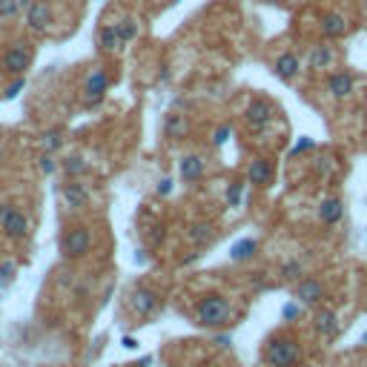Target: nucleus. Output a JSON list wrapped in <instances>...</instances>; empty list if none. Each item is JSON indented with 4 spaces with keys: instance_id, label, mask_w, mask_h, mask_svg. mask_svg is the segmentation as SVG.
<instances>
[{
    "instance_id": "43",
    "label": "nucleus",
    "mask_w": 367,
    "mask_h": 367,
    "mask_svg": "<svg viewBox=\"0 0 367 367\" xmlns=\"http://www.w3.org/2000/svg\"><path fill=\"white\" fill-rule=\"evenodd\" d=\"M362 342H364V344H367V333H364V336H362Z\"/></svg>"
},
{
    "instance_id": "15",
    "label": "nucleus",
    "mask_w": 367,
    "mask_h": 367,
    "mask_svg": "<svg viewBox=\"0 0 367 367\" xmlns=\"http://www.w3.org/2000/svg\"><path fill=\"white\" fill-rule=\"evenodd\" d=\"M353 89H356V81H353V75H350V72H333V75L327 78V92H330L336 101L350 98V95H353Z\"/></svg>"
},
{
    "instance_id": "11",
    "label": "nucleus",
    "mask_w": 367,
    "mask_h": 367,
    "mask_svg": "<svg viewBox=\"0 0 367 367\" xmlns=\"http://www.w3.org/2000/svg\"><path fill=\"white\" fill-rule=\"evenodd\" d=\"M130 307L141 316V318H147L152 313H158V307H161V298H158L155 290H147V287H138V290L130 293Z\"/></svg>"
},
{
    "instance_id": "17",
    "label": "nucleus",
    "mask_w": 367,
    "mask_h": 367,
    "mask_svg": "<svg viewBox=\"0 0 367 367\" xmlns=\"http://www.w3.org/2000/svg\"><path fill=\"white\" fill-rule=\"evenodd\" d=\"M178 175H181V181L184 184H196L201 175H204V161H201V155H181V161H178Z\"/></svg>"
},
{
    "instance_id": "34",
    "label": "nucleus",
    "mask_w": 367,
    "mask_h": 367,
    "mask_svg": "<svg viewBox=\"0 0 367 367\" xmlns=\"http://www.w3.org/2000/svg\"><path fill=\"white\" fill-rule=\"evenodd\" d=\"M23 86H26V81H23V75H21L18 81L6 86V98H14V95H21V89H23Z\"/></svg>"
},
{
    "instance_id": "28",
    "label": "nucleus",
    "mask_w": 367,
    "mask_h": 367,
    "mask_svg": "<svg viewBox=\"0 0 367 367\" xmlns=\"http://www.w3.org/2000/svg\"><path fill=\"white\" fill-rule=\"evenodd\" d=\"M241 198H244V184L241 181H233L230 189H227V204L230 206H241Z\"/></svg>"
},
{
    "instance_id": "31",
    "label": "nucleus",
    "mask_w": 367,
    "mask_h": 367,
    "mask_svg": "<svg viewBox=\"0 0 367 367\" xmlns=\"http://www.w3.org/2000/svg\"><path fill=\"white\" fill-rule=\"evenodd\" d=\"M284 318H287V322H296V318L301 316V301L298 298H293V301H287V305H284Z\"/></svg>"
},
{
    "instance_id": "37",
    "label": "nucleus",
    "mask_w": 367,
    "mask_h": 367,
    "mask_svg": "<svg viewBox=\"0 0 367 367\" xmlns=\"http://www.w3.org/2000/svg\"><path fill=\"white\" fill-rule=\"evenodd\" d=\"M322 161H324V164H318V172H324V175H327L333 167H336V164H333V158H322Z\"/></svg>"
},
{
    "instance_id": "12",
    "label": "nucleus",
    "mask_w": 367,
    "mask_h": 367,
    "mask_svg": "<svg viewBox=\"0 0 367 367\" xmlns=\"http://www.w3.org/2000/svg\"><path fill=\"white\" fill-rule=\"evenodd\" d=\"M333 63H336V49H333L330 43H316L307 55L310 72H327V69H333Z\"/></svg>"
},
{
    "instance_id": "32",
    "label": "nucleus",
    "mask_w": 367,
    "mask_h": 367,
    "mask_svg": "<svg viewBox=\"0 0 367 367\" xmlns=\"http://www.w3.org/2000/svg\"><path fill=\"white\" fill-rule=\"evenodd\" d=\"M316 147V141L313 138H301L298 143H296V147L290 150V155H301V152H307V150H313Z\"/></svg>"
},
{
    "instance_id": "23",
    "label": "nucleus",
    "mask_w": 367,
    "mask_h": 367,
    "mask_svg": "<svg viewBox=\"0 0 367 367\" xmlns=\"http://www.w3.org/2000/svg\"><path fill=\"white\" fill-rule=\"evenodd\" d=\"M115 26H118V35L123 38V43L135 40V38H138V32H141V26H138V21H135V18H121Z\"/></svg>"
},
{
    "instance_id": "41",
    "label": "nucleus",
    "mask_w": 367,
    "mask_h": 367,
    "mask_svg": "<svg viewBox=\"0 0 367 367\" xmlns=\"http://www.w3.org/2000/svg\"><path fill=\"white\" fill-rule=\"evenodd\" d=\"M362 9H364V14H367V0H362Z\"/></svg>"
},
{
    "instance_id": "24",
    "label": "nucleus",
    "mask_w": 367,
    "mask_h": 367,
    "mask_svg": "<svg viewBox=\"0 0 367 367\" xmlns=\"http://www.w3.org/2000/svg\"><path fill=\"white\" fill-rule=\"evenodd\" d=\"M89 169V164L84 158H67L63 161V172H67V178H81V175Z\"/></svg>"
},
{
    "instance_id": "18",
    "label": "nucleus",
    "mask_w": 367,
    "mask_h": 367,
    "mask_svg": "<svg viewBox=\"0 0 367 367\" xmlns=\"http://www.w3.org/2000/svg\"><path fill=\"white\" fill-rule=\"evenodd\" d=\"M313 327H316V333L322 339H333L339 333V316L333 310H318L313 316Z\"/></svg>"
},
{
    "instance_id": "6",
    "label": "nucleus",
    "mask_w": 367,
    "mask_h": 367,
    "mask_svg": "<svg viewBox=\"0 0 367 367\" xmlns=\"http://www.w3.org/2000/svg\"><path fill=\"white\" fill-rule=\"evenodd\" d=\"M60 247H63V255H67V259H84V255L89 252V247H92V233L86 227H72L67 235H63Z\"/></svg>"
},
{
    "instance_id": "9",
    "label": "nucleus",
    "mask_w": 367,
    "mask_h": 367,
    "mask_svg": "<svg viewBox=\"0 0 367 367\" xmlns=\"http://www.w3.org/2000/svg\"><path fill=\"white\" fill-rule=\"evenodd\" d=\"M293 298H298L301 305H322L324 301V284L318 281V279H298L296 287H293Z\"/></svg>"
},
{
    "instance_id": "2",
    "label": "nucleus",
    "mask_w": 367,
    "mask_h": 367,
    "mask_svg": "<svg viewBox=\"0 0 367 367\" xmlns=\"http://www.w3.org/2000/svg\"><path fill=\"white\" fill-rule=\"evenodd\" d=\"M264 362L270 367H296L301 362V344L293 336H276L264 347Z\"/></svg>"
},
{
    "instance_id": "4",
    "label": "nucleus",
    "mask_w": 367,
    "mask_h": 367,
    "mask_svg": "<svg viewBox=\"0 0 367 367\" xmlns=\"http://www.w3.org/2000/svg\"><path fill=\"white\" fill-rule=\"evenodd\" d=\"M276 104L270 101V98H252L250 104H247V123L252 126L255 132H261V130H267L270 123L276 121Z\"/></svg>"
},
{
    "instance_id": "30",
    "label": "nucleus",
    "mask_w": 367,
    "mask_h": 367,
    "mask_svg": "<svg viewBox=\"0 0 367 367\" xmlns=\"http://www.w3.org/2000/svg\"><path fill=\"white\" fill-rule=\"evenodd\" d=\"M21 9V0H0V18H14Z\"/></svg>"
},
{
    "instance_id": "19",
    "label": "nucleus",
    "mask_w": 367,
    "mask_h": 367,
    "mask_svg": "<svg viewBox=\"0 0 367 367\" xmlns=\"http://www.w3.org/2000/svg\"><path fill=\"white\" fill-rule=\"evenodd\" d=\"M98 46H101V52H106V55H115V52H121L123 49V38L118 35V26L113 23V26H101V32H98Z\"/></svg>"
},
{
    "instance_id": "35",
    "label": "nucleus",
    "mask_w": 367,
    "mask_h": 367,
    "mask_svg": "<svg viewBox=\"0 0 367 367\" xmlns=\"http://www.w3.org/2000/svg\"><path fill=\"white\" fill-rule=\"evenodd\" d=\"M12 276H14V264H12V261H6L3 267H0V284H6Z\"/></svg>"
},
{
    "instance_id": "7",
    "label": "nucleus",
    "mask_w": 367,
    "mask_h": 367,
    "mask_svg": "<svg viewBox=\"0 0 367 367\" xmlns=\"http://www.w3.org/2000/svg\"><path fill=\"white\" fill-rule=\"evenodd\" d=\"M29 67H32V46H29V43H14V46H9L6 55H3V72L14 75V78H21Z\"/></svg>"
},
{
    "instance_id": "20",
    "label": "nucleus",
    "mask_w": 367,
    "mask_h": 367,
    "mask_svg": "<svg viewBox=\"0 0 367 367\" xmlns=\"http://www.w3.org/2000/svg\"><path fill=\"white\" fill-rule=\"evenodd\" d=\"M344 215V204L339 198H324L318 204V218H322V224H339Z\"/></svg>"
},
{
    "instance_id": "1",
    "label": "nucleus",
    "mask_w": 367,
    "mask_h": 367,
    "mask_svg": "<svg viewBox=\"0 0 367 367\" xmlns=\"http://www.w3.org/2000/svg\"><path fill=\"white\" fill-rule=\"evenodd\" d=\"M196 322L201 327H227L233 322V305L224 296H204L196 305Z\"/></svg>"
},
{
    "instance_id": "10",
    "label": "nucleus",
    "mask_w": 367,
    "mask_h": 367,
    "mask_svg": "<svg viewBox=\"0 0 367 367\" xmlns=\"http://www.w3.org/2000/svg\"><path fill=\"white\" fill-rule=\"evenodd\" d=\"M318 32H322V38H327V40H339L350 32V23L342 12H324L322 18H318Z\"/></svg>"
},
{
    "instance_id": "13",
    "label": "nucleus",
    "mask_w": 367,
    "mask_h": 367,
    "mask_svg": "<svg viewBox=\"0 0 367 367\" xmlns=\"http://www.w3.org/2000/svg\"><path fill=\"white\" fill-rule=\"evenodd\" d=\"M60 196H63V204H67L69 210H84V206L89 204V189L78 178H69L67 184H63Z\"/></svg>"
},
{
    "instance_id": "16",
    "label": "nucleus",
    "mask_w": 367,
    "mask_h": 367,
    "mask_svg": "<svg viewBox=\"0 0 367 367\" xmlns=\"http://www.w3.org/2000/svg\"><path fill=\"white\" fill-rule=\"evenodd\" d=\"M247 178L252 187H270V181H273V164L267 158H252L247 167Z\"/></svg>"
},
{
    "instance_id": "29",
    "label": "nucleus",
    "mask_w": 367,
    "mask_h": 367,
    "mask_svg": "<svg viewBox=\"0 0 367 367\" xmlns=\"http://www.w3.org/2000/svg\"><path fill=\"white\" fill-rule=\"evenodd\" d=\"M230 135H233V126L230 123H221L218 130H215V135H213V147H224V143L230 141Z\"/></svg>"
},
{
    "instance_id": "40",
    "label": "nucleus",
    "mask_w": 367,
    "mask_h": 367,
    "mask_svg": "<svg viewBox=\"0 0 367 367\" xmlns=\"http://www.w3.org/2000/svg\"><path fill=\"white\" fill-rule=\"evenodd\" d=\"M287 3H307V0H287Z\"/></svg>"
},
{
    "instance_id": "8",
    "label": "nucleus",
    "mask_w": 367,
    "mask_h": 367,
    "mask_svg": "<svg viewBox=\"0 0 367 367\" xmlns=\"http://www.w3.org/2000/svg\"><path fill=\"white\" fill-rule=\"evenodd\" d=\"M106 89H109V75L104 69H92L86 75V84H84V101H86V106H98L104 101Z\"/></svg>"
},
{
    "instance_id": "25",
    "label": "nucleus",
    "mask_w": 367,
    "mask_h": 367,
    "mask_svg": "<svg viewBox=\"0 0 367 367\" xmlns=\"http://www.w3.org/2000/svg\"><path fill=\"white\" fill-rule=\"evenodd\" d=\"M189 238H193V244L204 247L206 241H213V227L210 224H196L193 230H189Z\"/></svg>"
},
{
    "instance_id": "33",
    "label": "nucleus",
    "mask_w": 367,
    "mask_h": 367,
    "mask_svg": "<svg viewBox=\"0 0 367 367\" xmlns=\"http://www.w3.org/2000/svg\"><path fill=\"white\" fill-rule=\"evenodd\" d=\"M40 169H43L46 175H52V172H55V161H52V152H43V155H40Z\"/></svg>"
},
{
    "instance_id": "22",
    "label": "nucleus",
    "mask_w": 367,
    "mask_h": 367,
    "mask_svg": "<svg viewBox=\"0 0 367 367\" xmlns=\"http://www.w3.org/2000/svg\"><path fill=\"white\" fill-rule=\"evenodd\" d=\"M255 250H259V241L255 238H241V241H235L233 250H230V259L233 261H247L255 255Z\"/></svg>"
},
{
    "instance_id": "26",
    "label": "nucleus",
    "mask_w": 367,
    "mask_h": 367,
    "mask_svg": "<svg viewBox=\"0 0 367 367\" xmlns=\"http://www.w3.org/2000/svg\"><path fill=\"white\" fill-rule=\"evenodd\" d=\"M301 276H305V264H301V261H287L281 267V279L284 281H298Z\"/></svg>"
},
{
    "instance_id": "21",
    "label": "nucleus",
    "mask_w": 367,
    "mask_h": 367,
    "mask_svg": "<svg viewBox=\"0 0 367 367\" xmlns=\"http://www.w3.org/2000/svg\"><path fill=\"white\" fill-rule=\"evenodd\" d=\"M164 135L172 138V141H178V138H187L189 135V121L178 113H169L164 118Z\"/></svg>"
},
{
    "instance_id": "5",
    "label": "nucleus",
    "mask_w": 367,
    "mask_h": 367,
    "mask_svg": "<svg viewBox=\"0 0 367 367\" xmlns=\"http://www.w3.org/2000/svg\"><path fill=\"white\" fill-rule=\"evenodd\" d=\"M0 227L12 238V241H23L29 235V218L18 210V206H3L0 210Z\"/></svg>"
},
{
    "instance_id": "27",
    "label": "nucleus",
    "mask_w": 367,
    "mask_h": 367,
    "mask_svg": "<svg viewBox=\"0 0 367 367\" xmlns=\"http://www.w3.org/2000/svg\"><path fill=\"white\" fill-rule=\"evenodd\" d=\"M60 143H63V138H60V132L58 130H49L43 135V141H40V147L46 150V152H58L60 150Z\"/></svg>"
},
{
    "instance_id": "3",
    "label": "nucleus",
    "mask_w": 367,
    "mask_h": 367,
    "mask_svg": "<svg viewBox=\"0 0 367 367\" xmlns=\"http://www.w3.org/2000/svg\"><path fill=\"white\" fill-rule=\"evenodd\" d=\"M55 23V12H52V3L49 0H32L29 9H26V26L29 32L35 35H46Z\"/></svg>"
},
{
    "instance_id": "39",
    "label": "nucleus",
    "mask_w": 367,
    "mask_h": 367,
    "mask_svg": "<svg viewBox=\"0 0 367 367\" xmlns=\"http://www.w3.org/2000/svg\"><path fill=\"white\" fill-rule=\"evenodd\" d=\"M215 344H218V347H230V344H233V339H230V336H218V339H215Z\"/></svg>"
},
{
    "instance_id": "38",
    "label": "nucleus",
    "mask_w": 367,
    "mask_h": 367,
    "mask_svg": "<svg viewBox=\"0 0 367 367\" xmlns=\"http://www.w3.org/2000/svg\"><path fill=\"white\" fill-rule=\"evenodd\" d=\"M123 347H126V350H138V339H132V336H123Z\"/></svg>"
},
{
    "instance_id": "42",
    "label": "nucleus",
    "mask_w": 367,
    "mask_h": 367,
    "mask_svg": "<svg viewBox=\"0 0 367 367\" xmlns=\"http://www.w3.org/2000/svg\"><path fill=\"white\" fill-rule=\"evenodd\" d=\"M21 3H23V6H29V3H32V0H21Z\"/></svg>"
},
{
    "instance_id": "14",
    "label": "nucleus",
    "mask_w": 367,
    "mask_h": 367,
    "mask_svg": "<svg viewBox=\"0 0 367 367\" xmlns=\"http://www.w3.org/2000/svg\"><path fill=\"white\" fill-rule=\"evenodd\" d=\"M273 72H276V78H281V81H287V84L296 81L298 72H301V58L296 52H281L273 63Z\"/></svg>"
},
{
    "instance_id": "36",
    "label": "nucleus",
    "mask_w": 367,
    "mask_h": 367,
    "mask_svg": "<svg viewBox=\"0 0 367 367\" xmlns=\"http://www.w3.org/2000/svg\"><path fill=\"white\" fill-rule=\"evenodd\" d=\"M169 193H172V181L164 178L161 184H158V196H169Z\"/></svg>"
}]
</instances>
